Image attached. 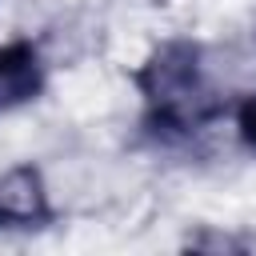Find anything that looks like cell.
I'll return each instance as SVG.
<instances>
[{
  "label": "cell",
  "instance_id": "6da1fadb",
  "mask_svg": "<svg viewBox=\"0 0 256 256\" xmlns=\"http://www.w3.org/2000/svg\"><path fill=\"white\" fill-rule=\"evenodd\" d=\"M144 104V132L156 140H188L224 116V92L216 88L204 48L188 36L156 44L132 72Z\"/></svg>",
  "mask_w": 256,
  "mask_h": 256
},
{
  "label": "cell",
  "instance_id": "3957f363",
  "mask_svg": "<svg viewBox=\"0 0 256 256\" xmlns=\"http://www.w3.org/2000/svg\"><path fill=\"white\" fill-rule=\"evenodd\" d=\"M48 84L44 56L32 40H8L0 44V116L12 108L32 104Z\"/></svg>",
  "mask_w": 256,
  "mask_h": 256
},
{
  "label": "cell",
  "instance_id": "7a4b0ae2",
  "mask_svg": "<svg viewBox=\"0 0 256 256\" xmlns=\"http://www.w3.org/2000/svg\"><path fill=\"white\" fill-rule=\"evenodd\" d=\"M56 220L44 172L24 160L0 172V232H40Z\"/></svg>",
  "mask_w": 256,
  "mask_h": 256
},
{
  "label": "cell",
  "instance_id": "277c9868",
  "mask_svg": "<svg viewBox=\"0 0 256 256\" xmlns=\"http://www.w3.org/2000/svg\"><path fill=\"white\" fill-rule=\"evenodd\" d=\"M236 132H240V140L256 152V92H248V96L240 100V108H236Z\"/></svg>",
  "mask_w": 256,
  "mask_h": 256
}]
</instances>
